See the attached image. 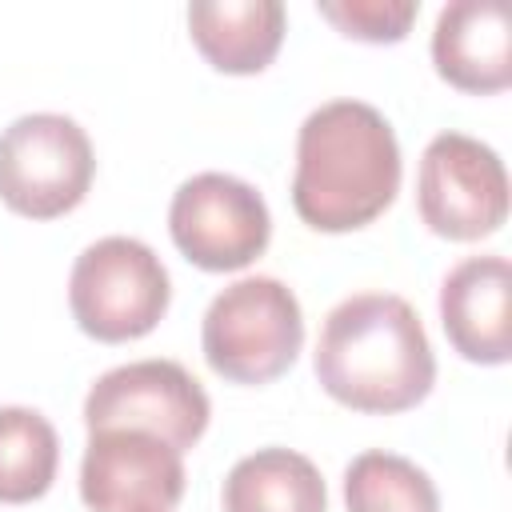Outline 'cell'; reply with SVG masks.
Wrapping results in <instances>:
<instances>
[{"label": "cell", "instance_id": "cell-6", "mask_svg": "<svg viewBox=\"0 0 512 512\" xmlns=\"http://www.w3.org/2000/svg\"><path fill=\"white\" fill-rule=\"evenodd\" d=\"M212 420L208 392L176 360H132L104 372L84 396V428L148 432L176 452L192 448Z\"/></svg>", "mask_w": 512, "mask_h": 512}, {"label": "cell", "instance_id": "cell-9", "mask_svg": "<svg viewBox=\"0 0 512 512\" xmlns=\"http://www.w3.org/2000/svg\"><path fill=\"white\" fill-rule=\"evenodd\" d=\"M184 496V460L172 444L108 428L88 432L80 460V500L88 512H172Z\"/></svg>", "mask_w": 512, "mask_h": 512}, {"label": "cell", "instance_id": "cell-3", "mask_svg": "<svg viewBox=\"0 0 512 512\" xmlns=\"http://www.w3.org/2000/svg\"><path fill=\"white\" fill-rule=\"evenodd\" d=\"M200 348L216 376L232 384L280 380L304 348V312L296 292L276 276H244L212 296Z\"/></svg>", "mask_w": 512, "mask_h": 512}, {"label": "cell", "instance_id": "cell-15", "mask_svg": "<svg viewBox=\"0 0 512 512\" xmlns=\"http://www.w3.org/2000/svg\"><path fill=\"white\" fill-rule=\"evenodd\" d=\"M348 512H440L432 476L396 452H360L344 468Z\"/></svg>", "mask_w": 512, "mask_h": 512}, {"label": "cell", "instance_id": "cell-11", "mask_svg": "<svg viewBox=\"0 0 512 512\" xmlns=\"http://www.w3.org/2000/svg\"><path fill=\"white\" fill-rule=\"evenodd\" d=\"M436 76L460 92L492 96L512 84V16L500 0H452L432 24Z\"/></svg>", "mask_w": 512, "mask_h": 512}, {"label": "cell", "instance_id": "cell-13", "mask_svg": "<svg viewBox=\"0 0 512 512\" xmlns=\"http://www.w3.org/2000/svg\"><path fill=\"white\" fill-rule=\"evenodd\" d=\"M220 504L224 512H328V488L304 452L256 448L224 476Z\"/></svg>", "mask_w": 512, "mask_h": 512}, {"label": "cell", "instance_id": "cell-5", "mask_svg": "<svg viewBox=\"0 0 512 512\" xmlns=\"http://www.w3.org/2000/svg\"><path fill=\"white\" fill-rule=\"evenodd\" d=\"M92 176V140L64 112H28L0 132V204L24 220L68 216L84 204Z\"/></svg>", "mask_w": 512, "mask_h": 512}, {"label": "cell", "instance_id": "cell-4", "mask_svg": "<svg viewBox=\"0 0 512 512\" xmlns=\"http://www.w3.org/2000/svg\"><path fill=\"white\" fill-rule=\"evenodd\" d=\"M172 300V280L160 256L136 236L92 240L68 276V308L84 336L128 344L148 336Z\"/></svg>", "mask_w": 512, "mask_h": 512}, {"label": "cell", "instance_id": "cell-8", "mask_svg": "<svg viewBox=\"0 0 512 512\" xmlns=\"http://www.w3.org/2000/svg\"><path fill=\"white\" fill-rule=\"evenodd\" d=\"M168 232L180 256L204 272H236L264 256L272 212L264 196L232 172L188 176L168 204Z\"/></svg>", "mask_w": 512, "mask_h": 512}, {"label": "cell", "instance_id": "cell-14", "mask_svg": "<svg viewBox=\"0 0 512 512\" xmlns=\"http://www.w3.org/2000/svg\"><path fill=\"white\" fill-rule=\"evenodd\" d=\"M60 468V440L44 412L8 404L0 408V504L40 500Z\"/></svg>", "mask_w": 512, "mask_h": 512}, {"label": "cell", "instance_id": "cell-2", "mask_svg": "<svg viewBox=\"0 0 512 512\" xmlns=\"http://www.w3.org/2000/svg\"><path fill=\"white\" fill-rule=\"evenodd\" d=\"M400 192V140L380 108L328 100L296 132L292 208L316 232H356Z\"/></svg>", "mask_w": 512, "mask_h": 512}, {"label": "cell", "instance_id": "cell-12", "mask_svg": "<svg viewBox=\"0 0 512 512\" xmlns=\"http://www.w3.org/2000/svg\"><path fill=\"white\" fill-rule=\"evenodd\" d=\"M280 0H200L188 8V36L200 56L228 76L264 72L284 44Z\"/></svg>", "mask_w": 512, "mask_h": 512}, {"label": "cell", "instance_id": "cell-10", "mask_svg": "<svg viewBox=\"0 0 512 512\" xmlns=\"http://www.w3.org/2000/svg\"><path fill=\"white\" fill-rule=\"evenodd\" d=\"M440 324L448 344L472 364L512 360V264L468 256L440 284Z\"/></svg>", "mask_w": 512, "mask_h": 512}, {"label": "cell", "instance_id": "cell-7", "mask_svg": "<svg viewBox=\"0 0 512 512\" xmlns=\"http://www.w3.org/2000/svg\"><path fill=\"white\" fill-rule=\"evenodd\" d=\"M416 208L444 240H484L508 220V168L484 140L440 132L420 156Z\"/></svg>", "mask_w": 512, "mask_h": 512}, {"label": "cell", "instance_id": "cell-16", "mask_svg": "<svg viewBox=\"0 0 512 512\" xmlns=\"http://www.w3.org/2000/svg\"><path fill=\"white\" fill-rule=\"evenodd\" d=\"M316 12L348 40L396 44L408 36L412 20L420 16V4L416 0H328V4H316Z\"/></svg>", "mask_w": 512, "mask_h": 512}, {"label": "cell", "instance_id": "cell-1", "mask_svg": "<svg viewBox=\"0 0 512 512\" xmlns=\"http://www.w3.org/2000/svg\"><path fill=\"white\" fill-rule=\"evenodd\" d=\"M312 368L336 404L368 416L408 412L436 384L428 332L396 292L344 296L324 316Z\"/></svg>", "mask_w": 512, "mask_h": 512}]
</instances>
